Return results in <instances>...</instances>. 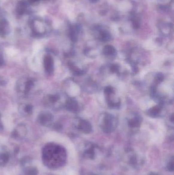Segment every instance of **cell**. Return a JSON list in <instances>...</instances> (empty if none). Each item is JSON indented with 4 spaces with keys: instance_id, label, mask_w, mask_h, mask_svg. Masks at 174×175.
<instances>
[{
    "instance_id": "cell-5",
    "label": "cell",
    "mask_w": 174,
    "mask_h": 175,
    "mask_svg": "<svg viewBox=\"0 0 174 175\" xmlns=\"http://www.w3.org/2000/svg\"><path fill=\"white\" fill-rule=\"evenodd\" d=\"M129 122L130 125H132L133 127L137 126L141 122V119L140 118V116H134L133 118L129 120Z\"/></svg>"
},
{
    "instance_id": "cell-7",
    "label": "cell",
    "mask_w": 174,
    "mask_h": 175,
    "mask_svg": "<svg viewBox=\"0 0 174 175\" xmlns=\"http://www.w3.org/2000/svg\"><path fill=\"white\" fill-rule=\"evenodd\" d=\"M164 80V76L162 75L161 74H159L157 75V77H156V80H157V82H162V80Z\"/></svg>"
},
{
    "instance_id": "cell-9",
    "label": "cell",
    "mask_w": 174,
    "mask_h": 175,
    "mask_svg": "<svg viewBox=\"0 0 174 175\" xmlns=\"http://www.w3.org/2000/svg\"><path fill=\"white\" fill-rule=\"evenodd\" d=\"M39 0H26L25 1H26L27 3L29 4H33V3H36Z\"/></svg>"
},
{
    "instance_id": "cell-2",
    "label": "cell",
    "mask_w": 174,
    "mask_h": 175,
    "mask_svg": "<svg viewBox=\"0 0 174 175\" xmlns=\"http://www.w3.org/2000/svg\"><path fill=\"white\" fill-rule=\"evenodd\" d=\"M103 54L109 57H115L116 52L115 49L111 46H106L103 49Z\"/></svg>"
},
{
    "instance_id": "cell-1",
    "label": "cell",
    "mask_w": 174,
    "mask_h": 175,
    "mask_svg": "<svg viewBox=\"0 0 174 175\" xmlns=\"http://www.w3.org/2000/svg\"><path fill=\"white\" fill-rule=\"evenodd\" d=\"M27 9V3L24 0H21L17 2L16 6V11L19 16H22L25 14Z\"/></svg>"
},
{
    "instance_id": "cell-6",
    "label": "cell",
    "mask_w": 174,
    "mask_h": 175,
    "mask_svg": "<svg viewBox=\"0 0 174 175\" xmlns=\"http://www.w3.org/2000/svg\"><path fill=\"white\" fill-rule=\"evenodd\" d=\"M69 107L72 111H77L79 108V106L76 101H71L69 102Z\"/></svg>"
},
{
    "instance_id": "cell-4",
    "label": "cell",
    "mask_w": 174,
    "mask_h": 175,
    "mask_svg": "<svg viewBox=\"0 0 174 175\" xmlns=\"http://www.w3.org/2000/svg\"><path fill=\"white\" fill-rule=\"evenodd\" d=\"M161 111V107L159 106H155L150 109L149 111V114L151 117H156L158 115Z\"/></svg>"
},
{
    "instance_id": "cell-3",
    "label": "cell",
    "mask_w": 174,
    "mask_h": 175,
    "mask_svg": "<svg viewBox=\"0 0 174 175\" xmlns=\"http://www.w3.org/2000/svg\"><path fill=\"white\" fill-rule=\"evenodd\" d=\"M9 30V24L6 20H1L0 21V33L5 34Z\"/></svg>"
},
{
    "instance_id": "cell-8",
    "label": "cell",
    "mask_w": 174,
    "mask_h": 175,
    "mask_svg": "<svg viewBox=\"0 0 174 175\" xmlns=\"http://www.w3.org/2000/svg\"><path fill=\"white\" fill-rule=\"evenodd\" d=\"M118 70V67L116 65H114L111 67V71L112 72H116Z\"/></svg>"
}]
</instances>
